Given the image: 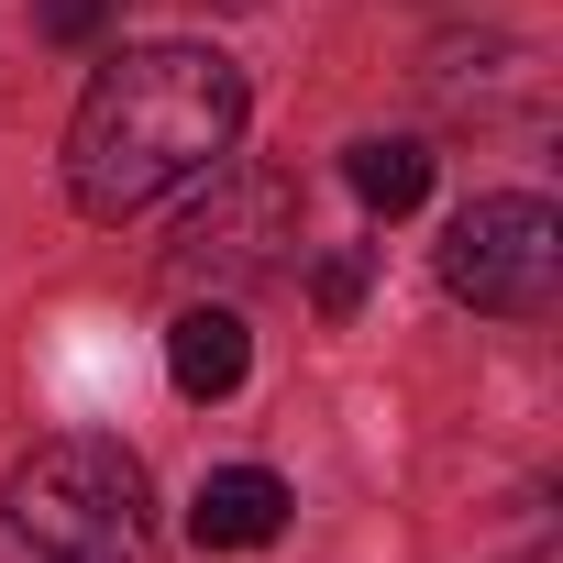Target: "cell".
<instances>
[{
    "instance_id": "cell-1",
    "label": "cell",
    "mask_w": 563,
    "mask_h": 563,
    "mask_svg": "<svg viewBox=\"0 0 563 563\" xmlns=\"http://www.w3.org/2000/svg\"><path fill=\"white\" fill-rule=\"evenodd\" d=\"M243 144V67L221 45H122L67 122V199L89 221H144Z\"/></svg>"
},
{
    "instance_id": "cell-9",
    "label": "cell",
    "mask_w": 563,
    "mask_h": 563,
    "mask_svg": "<svg viewBox=\"0 0 563 563\" xmlns=\"http://www.w3.org/2000/svg\"><path fill=\"white\" fill-rule=\"evenodd\" d=\"M310 299H321V321H354V299H365V254H321Z\"/></svg>"
},
{
    "instance_id": "cell-5",
    "label": "cell",
    "mask_w": 563,
    "mask_h": 563,
    "mask_svg": "<svg viewBox=\"0 0 563 563\" xmlns=\"http://www.w3.org/2000/svg\"><path fill=\"white\" fill-rule=\"evenodd\" d=\"M276 530H288V486H276L265 464L199 475V497H188V541H199V552H265Z\"/></svg>"
},
{
    "instance_id": "cell-3",
    "label": "cell",
    "mask_w": 563,
    "mask_h": 563,
    "mask_svg": "<svg viewBox=\"0 0 563 563\" xmlns=\"http://www.w3.org/2000/svg\"><path fill=\"white\" fill-rule=\"evenodd\" d=\"M442 288L464 310H486V321L552 310V288H563V221H552V199H530V188L464 199L453 232H442Z\"/></svg>"
},
{
    "instance_id": "cell-10",
    "label": "cell",
    "mask_w": 563,
    "mask_h": 563,
    "mask_svg": "<svg viewBox=\"0 0 563 563\" xmlns=\"http://www.w3.org/2000/svg\"><path fill=\"white\" fill-rule=\"evenodd\" d=\"M111 12H122V0H34V23H45L56 45H89V34H100Z\"/></svg>"
},
{
    "instance_id": "cell-2",
    "label": "cell",
    "mask_w": 563,
    "mask_h": 563,
    "mask_svg": "<svg viewBox=\"0 0 563 563\" xmlns=\"http://www.w3.org/2000/svg\"><path fill=\"white\" fill-rule=\"evenodd\" d=\"M0 519L34 563H144V530H155V486L122 442L100 431H56L12 464L0 486Z\"/></svg>"
},
{
    "instance_id": "cell-7",
    "label": "cell",
    "mask_w": 563,
    "mask_h": 563,
    "mask_svg": "<svg viewBox=\"0 0 563 563\" xmlns=\"http://www.w3.org/2000/svg\"><path fill=\"white\" fill-rule=\"evenodd\" d=\"M343 188H354L376 221H398V210L431 199V144H409V133H365V144H343Z\"/></svg>"
},
{
    "instance_id": "cell-8",
    "label": "cell",
    "mask_w": 563,
    "mask_h": 563,
    "mask_svg": "<svg viewBox=\"0 0 563 563\" xmlns=\"http://www.w3.org/2000/svg\"><path fill=\"white\" fill-rule=\"evenodd\" d=\"M431 89H442L453 111L508 100V89H519V45H508V34H486V45H442V56H431Z\"/></svg>"
},
{
    "instance_id": "cell-6",
    "label": "cell",
    "mask_w": 563,
    "mask_h": 563,
    "mask_svg": "<svg viewBox=\"0 0 563 563\" xmlns=\"http://www.w3.org/2000/svg\"><path fill=\"white\" fill-rule=\"evenodd\" d=\"M243 365H254L243 310H232V299H188V310H177V332H166V376H177V398H232V387H243Z\"/></svg>"
},
{
    "instance_id": "cell-4",
    "label": "cell",
    "mask_w": 563,
    "mask_h": 563,
    "mask_svg": "<svg viewBox=\"0 0 563 563\" xmlns=\"http://www.w3.org/2000/svg\"><path fill=\"white\" fill-rule=\"evenodd\" d=\"M299 243V188L276 177V166H210V199L177 221L166 243V276L188 299H232L254 288V276H276Z\"/></svg>"
}]
</instances>
